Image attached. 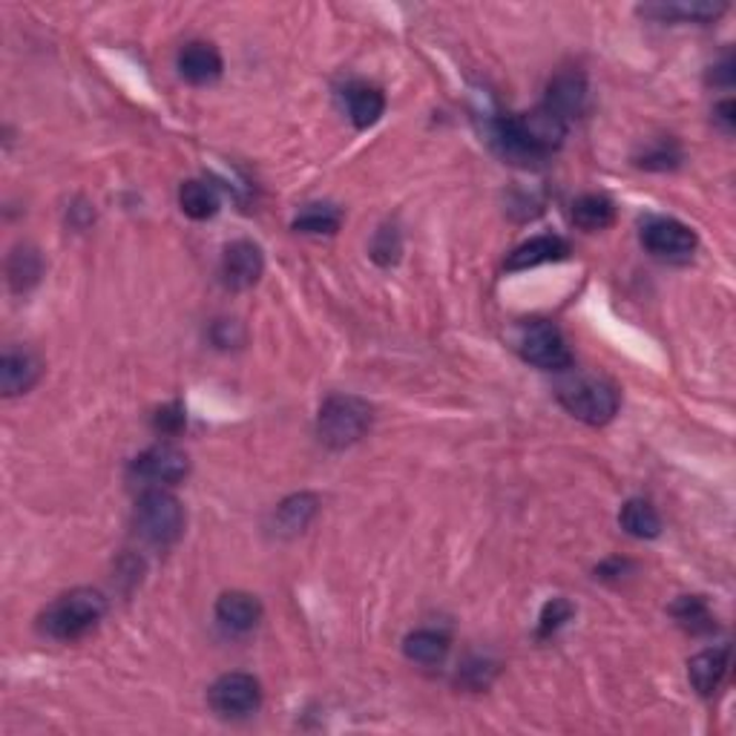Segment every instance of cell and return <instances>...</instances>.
I'll list each match as a JSON object with an SVG mask.
<instances>
[{
	"label": "cell",
	"mask_w": 736,
	"mask_h": 736,
	"mask_svg": "<svg viewBox=\"0 0 736 736\" xmlns=\"http://www.w3.org/2000/svg\"><path fill=\"white\" fill-rule=\"evenodd\" d=\"M9 285L15 291H30L35 282L40 280V271H44V262L35 248H17L15 254L9 256Z\"/></svg>",
	"instance_id": "23"
},
{
	"label": "cell",
	"mask_w": 736,
	"mask_h": 736,
	"mask_svg": "<svg viewBox=\"0 0 736 736\" xmlns=\"http://www.w3.org/2000/svg\"><path fill=\"white\" fill-rule=\"evenodd\" d=\"M104 612H107V598L98 589H72L67 596L55 598L52 605L44 610V616H40V630L49 639H58V642H75V639H81V635L98 628Z\"/></svg>",
	"instance_id": "2"
},
{
	"label": "cell",
	"mask_w": 736,
	"mask_h": 736,
	"mask_svg": "<svg viewBox=\"0 0 736 736\" xmlns=\"http://www.w3.org/2000/svg\"><path fill=\"white\" fill-rule=\"evenodd\" d=\"M40 381V360L30 349H7L0 357V392L3 397L26 395Z\"/></svg>",
	"instance_id": "11"
},
{
	"label": "cell",
	"mask_w": 736,
	"mask_h": 736,
	"mask_svg": "<svg viewBox=\"0 0 736 736\" xmlns=\"http://www.w3.org/2000/svg\"><path fill=\"white\" fill-rule=\"evenodd\" d=\"M734 113H736V107H734V102H731V98H728V102H722L720 107L713 109V118H716V125H720L725 132H734V125H736Z\"/></svg>",
	"instance_id": "31"
},
{
	"label": "cell",
	"mask_w": 736,
	"mask_h": 736,
	"mask_svg": "<svg viewBox=\"0 0 736 736\" xmlns=\"http://www.w3.org/2000/svg\"><path fill=\"white\" fill-rule=\"evenodd\" d=\"M559 400L573 418L584 420L589 427H605L619 411V392H616V386L601 381V377H589V374L561 383Z\"/></svg>",
	"instance_id": "4"
},
{
	"label": "cell",
	"mask_w": 736,
	"mask_h": 736,
	"mask_svg": "<svg viewBox=\"0 0 736 736\" xmlns=\"http://www.w3.org/2000/svg\"><path fill=\"white\" fill-rule=\"evenodd\" d=\"M372 256L381 265H392L397 262V256H400V242H397V233L392 231H381L377 233V240H374Z\"/></svg>",
	"instance_id": "29"
},
{
	"label": "cell",
	"mask_w": 736,
	"mask_h": 736,
	"mask_svg": "<svg viewBox=\"0 0 736 736\" xmlns=\"http://www.w3.org/2000/svg\"><path fill=\"white\" fill-rule=\"evenodd\" d=\"M644 15L659 17V21H690V24H705L725 12V3H708V0H693V3H653L642 7Z\"/></svg>",
	"instance_id": "18"
},
{
	"label": "cell",
	"mask_w": 736,
	"mask_h": 736,
	"mask_svg": "<svg viewBox=\"0 0 736 736\" xmlns=\"http://www.w3.org/2000/svg\"><path fill=\"white\" fill-rule=\"evenodd\" d=\"M346 102H349V116L357 130H369L386 113V95L374 86H351L346 93Z\"/></svg>",
	"instance_id": "19"
},
{
	"label": "cell",
	"mask_w": 736,
	"mask_h": 736,
	"mask_svg": "<svg viewBox=\"0 0 736 736\" xmlns=\"http://www.w3.org/2000/svg\"><path fill=\"white\" fill-rule=\"evenodd\" d=\"M372 427V406L351 395H331L319 409L317 429L323 443L334 449H346L357 443Z\"/></svg>",
	"instance_id": "5"
},
{
	"label": "cell",
	"mask_w": 736,
	"mask_h": 736,
	"mask_svg": "<svg viewBox=\"0 0 736 736\" xmlns=\"http://www.w3.org/2000/svg\"><path fill=\"white\" fill-rule=\"evenodd\" d=\"M566 121L552 113L550 107H535L521 116L501 118L495 125V141L501 144L506 159L521 164L541 162L564 144Z\"/></svg>",
	"instance_id": "1"
},
{
	"label": "cell",
	"mask_w": 736,
	"mask_h": 736,
	"mask_svg": "<svg viewBox=\"0 0 736 736\" xmlns=\"http://www.w3.org/2000/svg\"><path fill=\"white\" fill-rule=\"evenodd\" d=\"M566 254H570V248L561 236H535V240L524 242L512 250L510 259H506V271H529L538 265L559 262Z\"/></svg>",
	"instance_id": "15"
},
{
	"label": "cell",
	"mask_w": 736,
	"mask_h": 736,
	"mask_svg": "<svg viewBox=\"0 0 736 736\" xmlns=\"http://www.w3.org/2000/svg\"><path fill=\"white\" fill-rule=\"evenodd\" d=\"M674 616L682 628L690 630V633H708V630H713L711 612H708L705 601L697 596L679 598L674 605Z\"/></svg>",
	"instance_id": "26"
},
{
	"label": "cell",
	"mask_w": 736,
	"mask_h": 736,
	"mask_svg": "<svg viewBox=\"0 0 736 736\" xmlns=\"http://www.w3.org/2000/svg\"><path fill=\"white\" fill-rule=\"evenodd\" d=\"M619 524L633 538H656L662 533L659 512H656L651 501H642V498H633V501L621 506Z\"/></svg>",
	"instance_id": "20"
},
{
	"label": "cell",
	"mask_w": 736,
	"mask_h": 736,
	"mask_svg": "<svg viewBox=\"0 0 736 736\" xmlns=\"http://www.w3.org/2000/svg\"><path fill=\"white\" fill-rule=\"evenodd\" d=\"M314 512H317V498L294 495L288 498L285 504H280V510H277V524H280L282 533H303L308 527V521L314 518Z\"/></svg>",
	"instance_id": "24"
},
{
	"label": "cell",
	"mask_w": 736,
	"mask_h": 736,
	"mask_svg": "<svg viewBox=\"0 0 736 736\" xmlns=\"http://www.w3.org/2000/svg\"><path fill=\"white\" fill-rule=\"evenodd\" d=\"M404 653L418 665H437L449 653V639L443 633H434V630H414V633L406 635Z\"/></svg>",
	"instance_id": "22"
},
{
	"label": "cell",
	"mask_w": 736,
	"mask_h": 736,
	"mask_svg": "<svg viewBox=\"0 0 736 736\" xmlns=\"http://www.w3.org/2000/svg\"><path fill=\"white\" fill-rule=\"evenodd\" d=\"M573 619V605L564 601V598H552L550 605L544 607L541 624H538V635H552L556 630L564 624V621Z\"/></svg>",
	"instance_id": "27"
},
{
	"label": "cell",
	"mask_w": 736,
	"mask_h": 736,
	"mask_svg": "<svg viewBox=\"0 0 736 736\" xmlns=\"http://www.w3.org/2000/svg\"><path fill=\"white\" fill-rule=\"evenodd\" d=\"M265 271V256L259 245L248 240H240L227 245L225 256H222V282L231 291H245V288L256 285Z\"/></svg>",
	"instance_id": "10"
},
{
	"label": "cell",
	"mask_w": 736,
	"mask_h": 736,
	"mask_svg": "<svg viewBox=\"0 0 736 736\" xmlns=\"http://www.w3.org/2000/svg\"><path fill=\"white\" fill-rule=\"evenodd\" d=\"M642 245L659 259L679 262L697 250V233L676 219H651L642 227Z\"/></svg>",
	"instance_id": "9"
},
{
	"label": "cell",
	"mask_w": 736,
	"mask_h": 736,
	"mask_svg": "<svg viewBox=\"0 0 736 736\" xmlns=\"http://www.w3.org/2000/svg\"><path fill=\"white\" fill-rule=\"evenodd\" d=\"M155 427L167 434L178 432V429L185 427V411H182V406H176V404L164 406V409L159 411V418H155Z\"/></svg>",
	"instance_id": "30"
},
{
	"label": "cell",
	"mask_w": 736,
	"mask_h": 736,
	"mask_svg": "<svg viewBox=\"0 0 736 736\" xmlns=\"http://www.w3.org/2000/svg\"><path fill=\"white\" fill-rule=\"evenodd\" d=\"M731 667V647L722 644V647H711V651L697 653L688 665L690 685L697 688L699 697H713L720 690L722 679L728 676Z\"/></svg>",
	"instance_id": "13"
},
{
	"label": "cell",
	"mask_w": 736,
	"mask_h": 736,
	"mask_svg": "<svg viewBox=\"0 0 736 736\" xmlns=\"http://www.w3.org/2000/svg\"><path fill=\"white\" fill-rule=\"evenodd\" d=\"M178 72L185 81L196 86L217 84L222 78V55L217 52V47H210L205 40H194L187 44L182 52H178Z\"/></svg>",
	"instance_id": "12"
},
{
	"label": "cell",
	"mask_w": 736,
	"mask_h": 736,
	"mask_svg": "<svg viewBox=\"0 0 736 736\" xmlns=\"http://www.w3.org/2000/svg\"><path fill=\"white\" fill-rule=\"evenodd\" d=\"M130 472L150 487H167V483H178L190 472V460L173 443H155L132 460Z\"/></svg>",
	"instance_id": "8"
},
{
	"label": "cell",
	"mask_w": 736,
	"mask_h": 736,
	"mask_svg": "<svg viewBox=\"0 0 736 736\" xmlns=\"http://www.w3.org/2000/svg\"><path fill=\"white\" fill-rule=\"evenodd\" d=\"M136 533L155 547H171L185 533V510L178 498L159 487H150L136 504Z\"/></svg>",
	"instance_id": "3"
},
{
	"label": "cell",
	"mask_w": 736,
	"mask_h": 736,
	"mask_svg": "<svg viewBox=\"0 0 736 736\" xmlns=\"http://www.w3.org/2000/svg\"><path fill=\"white\" fill-rule=\"evenodd\" d=\"M521 357L533 363L535 369H544V372H564L573 365V354H570V346L561 337V331L547 319H533L524 326L518 340Z\"/></svg>",
	"instance_id": "6"
},
{
	"label": "cell",
	"mask_w": 736,
	"mask_h": 736,
	"mask_svg": "<svg viewBox=\"0 0 736 736\" xmlns=\"http://www.w3.org/2000/svg\"><path fill=\"white\" fill-rule=\"evenodd\" d=\"M178 208H182L185 217L196 219V222L213 219L219 213L217 187L208 185V182H199V178H190V182L178 187Z\"/></svg>",
	"instance_id": "17"
},
{
	"label": "cell",
	"mask_w": 736,
	"mask_h": 736,
	"mask_svg": "<svg viewBox=\"0 0 736 736\" xmlns=\"http://www.w3.org/2000/svg\"><path fill=\"white\" fill-rule=\"evenodd\" d=\"M573 222L582 231H605L616 222V205L607 196L587 194L582 199H575L573 205Z\"/></svg>",
	"instance_id": "21"
},
{
	"label": "cell",
	"mask_w": 736,
	"mask_h": 736,
	"mask_svg": "<svg viewBox=\"0 0 736 736\" xmlns=\"http://www.w3.org/2000/svg\"><path fill=\"white\" fill-rule=\"evenodd\" d=\"M676 162H679V150H676L674 144H667V141H659L656 148L644 153V159L639 164H642V167H653V171H667V167H674Z\"/></svg>",
	"instance_id": "28"
},
{
	"label": "cell",
	"mask_w": 736,
	"mask_h": 736,
	"mask_svg": "<svg viewBox=\"0 0 736 736\" xmlns=\"http://www.w3.org/2000/svg\"><path fill=\"white\" fill-rule=\"evenodd\" d=\"M584 102H587V84H584V78L579 72H564L550 84L547 90V102L544 107H550L552 113L564 121L575 118L584 109Z\"/></svg>",
	"instance_id": "16"
},
{
	"label": "cell",
	"mask_w": 736,
	"mask_h": 736,
	"mask_svg": "<svg viewBox=\"0 0 736 736\" xmlns=\"http://www.w3.org/2000/svg\"><path fill=\"white\" fill-rule=\"evenodd\" d=\"M217 619L222 621V628L233 630V633H248L262 619V605L250 593L233 589L217 601Z\"/></svg>",
	"instance_id": "14"
},
{
	"label": "cell",
	"mask_w": 736,
	"mask_h": 736,
	"mask_svg": "<svg viewBox=\"0 0 736 736\" xmlns=\"http://www.w3.org/2000/svg\"><path fill=\"white\" fill-rule=\"evenodd\" d=\"M340 210L331 205H308V208L294 219V231L303 233H334L340 227Z\"/></svg>",
	"instance_id": "25"
},
{
	"label": "cell",
	"mask_w": 736,
	"mask_h": 736,
	"mask_svg": "<svg viewBox=\"0 0 736 736\" xmlns=\"http://www.w3.org/2000/svg\"><path fill=\"white\" fill-rule=\"evenodd\" d=\"M208 702L219 716L242 720L262 705V688L250 674H225L210 685Z\"/></svg>",
	"instance_id": "7"
}]
</instances>
